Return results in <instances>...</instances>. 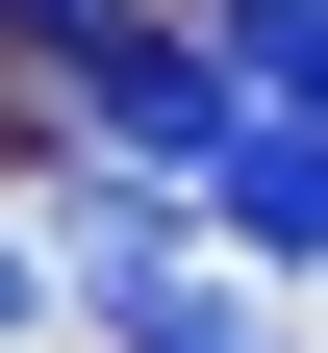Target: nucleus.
<instances>
[{
    "mask_svg": "<svg viewBox=\"0 0 328 353\" xmlns=\"http://www.w3.org/2000/svg\"><path fill=\"white\" fill-rule=\"evenodd\" d=\"M202 228L253 252V278H303V252H328V126H278V101H253V126L202 152Z\"/></svg>",
    "mask_w": 328,
    "mask_h": 353,
    "instance_id": "f257e3e1",
    "label": "nucleus"
},
{
    "mask_svg": "<svg viewBox=\"0 0 328 353\" xmlns=\"http://www.w3.org/2000/svg\"><path fill=\"white\" fill-rule=\"evenodd\" d=\"M26 303H51V252H26V228H0V328H26Z\"/></svg>",
    "mask_w": 328,
    "mask_h": 353,
    "instance_id": "f03ea898",
    "label": "nucleus"
}]
</instances>
